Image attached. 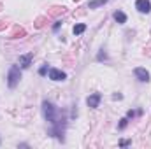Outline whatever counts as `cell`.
<instances>
[{
	"label": "cell",
	"mask_w": 151,
	"mask_h": 149,
	"mask_svg": "<svg viewBox=\"0 0 151 149\" xmlns=\"http://www.w3.org/2000/svg\"><path fill=\"white\" fill-rule=\"evenodd\" d=\"M65 130H67V114H65V111H60L58 116L55 117V121L51 123L49 135L58 139L60 142H63L65 140Z\"/></svg>",
	"instance_id": "1"
},
{
	"label": "cell",
	"mask_w": 151,
	"mask_h": 149,
	"mask_svg": "<svg viewBox=\"0 0 151 149\" xmlns=\"http://www.w3.org/2000/svg\"><path fill=\"white\" fill-rule=\"evenodd\" d=\"M130 144H132L130 140H121V142H119V146H121V148H125V146H130Z\"/></svg>",
	"instance_id": "18"
},
{
	"label": "cell",
	"mask_w": 151,
	"mask_h": 149,
	"mask_svg": "<svg viewBox=\"0 0 151 149\" xmlns=\"http://www.w3.org/2000/svg\"><path fill=\"white\" fill-rule=\"evenodd\" d=\"M84 30H86V25L84 23H77V25H74V28H72V34L74 35H81Z\"/></svg>",
	"instance_id": "11"
},
{
	"label": "cell",
	"mask_w": 151,
	"mask_h": 149,
	"mask_svg": "<svg viewBox=\"0 0 151 149\" xmlns=\"http://www.w3.org/2000/svg\"><path fill=\"white\" fill-rule=\"evenodd\" d=\"M113 18L119 23V25H125V23H127V14H125L123 11H116V12L113 14Z\"/></svg>",
	"instance_id": "9"
},
{
	"label": "cell",
	"mask_w": 151,
	"mask_h": 149,
	"mask_svg": "<svg viewBox=\"0 0 151 149\" xmlns=\"http://www.w3.org/2000/svg\"><path fill=\"white\" fill-rule=\"evenodd\" d=\"M32 60H34V54H32V53L21 54V56H19V60H18L19 69H28V67H30V63H32Z\"/></svg>",
	"instance_id": "7"
},
{
	"label": "cell",
	"mask_w": 151,
	"mask_h": 149,
	"mask_svg": "<svg viewBox=\"0 0 151 149\" xmlns=\"http://www.w3.org/2000/svg\"><path fill=\"white\" fill-rule=\"evenodd\" d=\"M47 70H49V67H47V63H44V65L39 69V74H40V75H46V74H47Z\"/></svg>",
	"instance_id": "16"
},
{
	"label": "cell",
	"mask_w": 151,
	"mask_h": 149,
	"mask_svg": "<svg viewBox=\"0 0 151 149\" xmlns=\"http://www.w3.org/2000/svg\"><path fill=\"white\" fill-rule=\"evenodd\" d=\"M19 79H21V69H19V65H12L9 69V74H7V84H9V88H16L18 82H19Z\"/></svg>",
	"instance_id": "3"
},
{
	"label": "cell",
	"mask_w": 151,
	"mask_h": 149,
	"mask_svg": "<svg viewBox=\"0 0 151 149\" xmlns=\"http://www.w3.org/2000/svg\"><path fill=\"white\" fill-rule=\"evenodd\" d=\"M58 112H60V109H58L53 102H47V100L42 102V114H44V119H46L49 125L55 121V117L58 116Z\"/></svg>",
	"instance_id": "2"
},
{
	"label": "cell",
	"mask_w": 151,
	"mask_h": 149,
	"mask_svg": "<svg viewBox=\"0 0 151 149\" xmlns=\"http://www.w3.org/2000/svg\"><path fill=\"white\" fill-rule=\"evenodd\" d=\"M113 98H114V100H121V98H123V95H121V93H116V95H113Z\"/></svg>",
	"instance_id": "19"
},
{
	"label": "cell",
	"mask_w": 151,
	"mask_h": 149,
	"mask_svg": "<svg viewBox=\"0 0 151 149\" xmlns=\"http://www.w3.org/2000/svg\"><path fill=\"white\" fill-rule=\"evenodd\" d=\"M137 114H142V111H137V112H135V111H128V112H127V117H128V119H134Z\"/></svg>",
	"instance_id": "15"
},
{
	"label": "cell",
	"mask_w": 151,
	"mask_h": 149,
	"mask_svg": "<svg viewBox=\"0 0 151 149\" xmlns=\"http://www.w3.org/2000/svg\"><path fill=\"white\" fill-rule=\"evenodd\" d=\"M60 27H62V21H56V23L53 25V30H55V32H58V30H60Z\"/></svg>",
	"instance_id": "17"
},
{
	"label": "cell",
	"mask_w": 151,
	"mask_h": 149,
	"mask_svg": "<svg viewBox=\"0 0 151 149\" xmlns=\"http://www.w3.org/2000/svg\"><path fill=\"white\" fill-rule=\"evenodd\" d=\"M47 74H49V79L51 81H65L67 79V74L63 70H60V69H49Z\"/></svg>",
	"instance_id": "4"
},
{
	"label": "cell",
	"mask_w": 151,
	"mask_h": 149,
	"mask_svg": "<svg viewBox=\"0 0 151 149\" xmlns=\"http://www.w3.org/2000/svg\"><path fill=\"white\" fill-rule=\"evenodd\" d=\"M135 9L142 14H150L151 12V2L150 0H137L135 2Z\"/></svg>",
	"instance_id": "6"
},
{
	"label": "cell",
	"mask_w": 151,
	"mask_h": 149,
	"mask_svg": "<svg viewBox=\"0 0 151 149\" xmlns=\"http://www.w3.org/2000/svg\"><path fill=\"white\" fill-rule=\"evenodd\" d=\"M23 35H25V30L19 28V27H14V30L11 34V39H18V37H23Z\"/></svg>",
	"instance_id": "12"
},
{
	"label": "cell",
	"mask_w": 151,
	"mask_h": 149,
	"mask_svg": "<svg viewBox=\"0 0 151 149\" xmlns=\"http://www.w3.org/2000/svg\"><path fill=\"white\" fill-rule=\"evenodd\" d=\"M107 2L109 0H91V2H88V9H99L104 4H107Z\"/></svg>",
	"instance_id": "10"
},
{
	"label": "cell",
	"mask_w": 151,
	"mask_h": 149,
	"mask_svg": "<svg viewBox=\"0 0 151 149\" xmlns=\"http://www.w3.org/2000/svg\"><path fill=\"white\" fill-rule=\"evenodd\" d=\"M127 125H128V117H123V119H119L118 128H119V130H125V128H127Z\"/></svg>",
	"instance_id": "13"
},
{
	"label": "cell",
	"mask_w": 151,
	"mask_h": 149,
	"mask_svg": "<svg viewBox=\"0 0 151 149\" xmlns=\"http://www.w3.org/2000/svg\"><path fill=\"white\" fill-rule=\"evenodd\" d=\"M97 60H99V62H102V60H107V54H106V51H104V49H100V53L97 54Z\"/></svg>",
	"instance_id": "14"
},
{
	"label": "cell",
	"mask_w": 151,
	"mask_h": 149,
	"mask_svg": "<svg viewBox=\"0 0 151 149\" xmlns=\"http://www.w3.org/2000/svg\"><path fill=\"white\" fill-rule=\"evenodd\" d=\"M100 100H102V95H100V93H93V95H90V97L86 98V105H88L90 109H97L99 104H100Z\"/></svg>",
	"instance_id": "5"
},
{
	"label": "cell",
	"mask_w": 151,
	"mask_h": 149,
	"mask_svg": "<svg viewBox=\"0 0 151 149\" xmlns=\"http://www.w3.org/2000/svg\"><path fill=\"white\" fill-rule=\"evenodd\" d=\"M134 74H135V77H137L141 82H150V72H148L146 69H142V67H137V69L134 70Z\"/></svg>",
	"instance_id": "8"
}]
</instances>
